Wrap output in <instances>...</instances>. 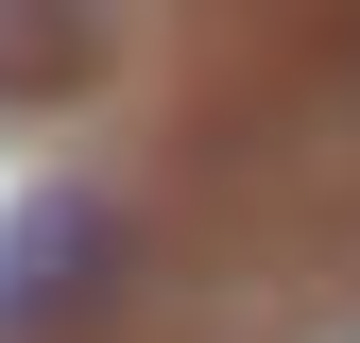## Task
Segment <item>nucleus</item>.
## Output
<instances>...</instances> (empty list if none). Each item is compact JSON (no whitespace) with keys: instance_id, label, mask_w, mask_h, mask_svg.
Returning a JSON list of instances; mask_svg holds the SVG:
<instances>
[{"instance_id":"obj_1","label":"nucleus","mask_w":360,"mask_h":343,"mask_svg":"<svg viewBox=\"0 0 360 343\" xmlns=\"http://www.w3.org/2000/svg\"><path fill=\"white\" fill-rule=\"evenodd\" d=\"M120 257H138V224H120L103 189H18L0 206V343H52L120 292Z\"/></svg>"},{"instance_id":"obj_2","label":"nucleus","mask_w":360,"mask_h":343,"mask_svg":"<svg viewBox=\"0 0 360 343\" xmlns=\"http://www.w3.org/2000/svg\"><path fill=\"white\" fill-rule=\"evenodd\" d=\"M103 69V18H0V86H86Z\"/></svg>"}]
</instances>
